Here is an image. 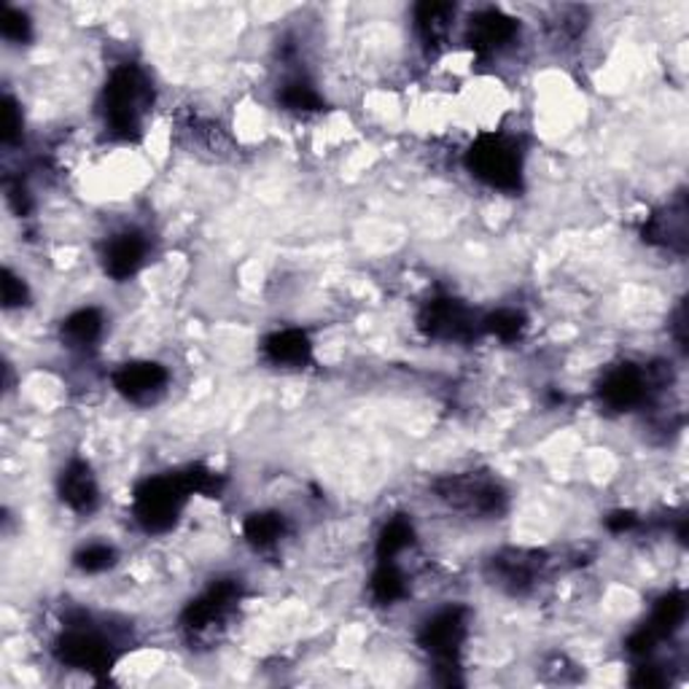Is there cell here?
Masks as SVG:
<instances>
[{
  "label": "cell",
  "mask_w": 689,
  "mask_h": 689,
  "mask_svg": "<svg viewBox=\"0 0 689 689\" xmlns=\"http://www.w3.org/2000/svg\"><path fill=\"white\" fill-rule=\"evenodd\" d=\"M154 105V87L140 65L122 63L109 73L103 94H100V114L103 127L114 140L132 143L143 136L145 114Z\"/></svg>",
  "instance_id": "6da1fadb"
},
{
  "label": "cell",
  "mask_w": 689,
  "mask_h": 689,
  "mask_svg": "<svg viewBox=\"0 0 689 689\" xmlns=\"http://www.w3.org/2000/svg\"><path fill=\"white\" fill-rule=\"evenodd\" d=\"M467 170L493 192L518 194L525 178L523 151L514 138L501 132H483L469 145Z\"/></svg>",
  "instance_id": "7a4b0ae2"
},
{
  "label": "cell",
  "mask_w": 689,
  "mask_h": 689,
  "mask_svg": "<svg viewBox=\"0 0 689 689\" xmlns=\"http://www.w3.org/2000/svg\"><path fill=\"white\" fill-rule=\"evenodd\" d=\"M192 493L194 487L189 483V474H156V477L143 480L132 493L136 523L145 534H167L170 528H176Z\"/></svg>",
  "instance_id": "3957f363"
},
{
  "label": "cell",
  "mask_w": 689,
  "mask_h": 689,
  "mask_svg": "<svg viewBox=\"0 0 689 689\" xmlns=\"http://www.w3.org/2000/svg\"><path fill=\"white\" fill-rule=\"evenodd\" d=\"M598 399L607 410L627 412L649 399V378L636 363H620L603 372L598 383Z\"/></svg>",
  "instance_id": "277c9868"
},
{
  "label": "cell",
  "mask_w": 689,
  "mask_h": 689,
  "mask_svg": "<svg viewBox=\"0 0 689 689\" xmlns=\"http://www.w3.org/2000/svg\"><path fill=\"white\" fill-rule=\"evenodd\" d=\"M149 238H145L140 229H122V232H114L105 240L103 254H100L105 276L116 280V283H125V280L136 278L140 267L149 259Z\"/></svg>",
  "instance_id": "5b68a950"
},
{
  "label": "cell",
  "mask_w": 689,
  "mask_h": 689,
  "mask_svg": "<svg viewBox=\"0 0 689 689\" xmlns=\"http://www.w3.org/2000/svg\"><path fill=\"white\" fill-rule=\"evenodd\" d=\"M520 36V22L514 16L503 14L501 9H483L472 16L467 30V41L472 52L480 58H496L507 52Z\"/></svg>",
  "instance_id": "8992f818"
},
{
  "label": "cell",
  "mask_w": 689,
  "mask_h": 689,
  "mask_svg": "<svg viewBox=\"0 0 689 689\" xmlns=\"http://www.w3.org/2000/svg\"><path fill=\"white\" fill-rule=\"evenodd\" d=\"M114 388L132 405H154L170 385V372L156 361H130L114 372Z\"/></svg>",
  "instance_id": "52a82bcc"
},
{
  "label": "cell",
  "mask_w": 689,
  "mask_h": 689,
  "mask_svg": "<svg viewBox=\"0 0 689 689\" xmlns=\"http://www.w3.org/2000/svg\"><path fill=\"white\" fill-rule=\"evenodd\" d=\"M58 493L63 503L76 514H89L100 503V485L92 467L81 458H73L58 477Z\"/></svg>",
  "instance_id": "ba28073f"
},
{
  "label": "cell",
  "mask_w": 689,
  "mask_h": 689,
  "mask_svg": "<svg viewBox=\"0 0 689 689\" xmlns=\"http://www.w3.org/2000/svg\"><path fill=\"white\" fill-rule=\"evenodd\" d=\"M261 350L280 369H305L312 358V343L302 329H278L265 340Z\"/></svg>",
  "instance_id": "9c48e42d"
},
{
  "label": "cell",
  "mask_w": 689,
  "mask_h": 689,
  "mask_svg": "<svg viewBox=\"0 0 689 689\" xmlns=\"http://www.w3.org/2000/svg\"><path fill=\"white\" fill-rule=\"evenodd\" d=\"M452 16H456V5L450 3H420L414 5V30H418L420 41L425 49H439L445 38L450 36Z\"/></svg>",
  "instance_id": "30bf717a"
},
{
  "label": "cell",
  "mask_w": 689,
  "mask_h": 689,
  "mask_svg": "<svg viewBox=\"0 0 689 689\" xmlns=\"http://www.w3.org/2000/svg\"><path fill=\"white\" fill-rule=\"evenodd\" d=\"M243 536L254 550H272L289 536V518L276 509L248 514L243 523Z\"/></svg>",
  "instance_id": "8fae6325"
},
{
  "label": "cell",
  "mask_w": 689,
  "mask_h": 689,
  "mask_svg": "<svg viewBox=\"0 0 689 689\" xmlns=\"http://www.w3.org/2000/svg\"><path fill=\"white\" fill-rule=\"evenodd\" d=\"M60 332H63V340L71 347H84L87 350V347H94L103 337L105 318L98 307H78L65 318Z\"/></svg>",
  "instance_id": "7c38bea8"
},
{
  "label": "cell",
  "mask_w": 689,
  "mask_h": 689,
  "mask_svg": "<svg viewBox=\"0 0 689 689\" xmlns=\"http://www.w3.org/2000/svg\"><path fill=\"white\" fill-rule=\"evenodd\" d=\"M278 103L291 114H318V111H323V94L318 92V87L305 73H294V76H285V81L280 84Z\"/></svg>",
  "instance_id": "4fadbf2b"
},
{
  "label": "cell",
  "mask_w": 689,
  "mask_h": 689,
  "mask_svg": "<svg viewBox=\"0 0 689 689\" xmlns=\"http://www.w3.org/2000/svg\"><path fill=\"white\" fill-rule=\"evenodd\" d=\"M414 545V525L410 518H388L374 541L378 560H399Z\"/></svg>",
  "instance_id": "5bb4252c"
},
{
  "label": "cell",
  "mask_w": 689,
  "mask_h": 689,
  "mask_svg": "<svg viewBox=\"0 0 689 689\" xmlns=\"http://www.w3.org/2000/svg\"><path fill=\"white\" fill-rule=\"evenodd\" d=\"M119 560V552L116 547L105 545V541H89L81 550L73 554V565H76L81 574H105L111 571Z\"/></svg>",
  "instance_id": "9a60e30c"
},
{
  "label": "cell",
  "mask_w": 689,
  "mask_h": 689,
  "mask_svg": "<svg viewBox=\"0 0 689 689\" xmlns=\"http://www.w3.org/2000/svg\"><path fill=\"white\" fill-rule=\"evenodd\" d=\"M525 316L514 307H501V310H493L490 316L483 318V329L493 337H498L501 343H514V340L523 337L525 332Z\"/></svg>",
  "instance_id": "2e32d148"
},
{
  "label": "cell",
  "mask_w": 689,
  "mask_h": 689,
  "mask_svg": "<svg viewBox=\"0 0 689 689\" xmlns=\"http://www.w3.org/2000/svg\"><path fill=\"white\" fill-rule=\"evenodd\" d=\"M0 33H3L5 41L11 43H27L33 36V22L30 16L22 9H14V5H5L3 16H0Z\"/></svg>",
  "instance_id": "e0dca14e"
},
{
  "label": "cell",
  "mask_w": 689,
  "mask_h": 689,
  "mask_svg": "<svg viewBox=\"0 0 689 689\" xmlns=\"http://www.w3.org/2000/svg\"><path fill=\"white\" fill-rule=\"evenodd\" d=\"M27 296H30V291H27L25 278H20L14 270H11V267H5V272H3V305H5V310L22 307L27 302Z\"/></svg>",
  "instance_id": "ac0fdd59"
},
{
  "label": "cell",
  "mask_w": 689,
  "mask_h": 689,
  "mask_svg": "<svg viewBox=\"0 0 689 689\" xmlns=\"http://www.w3.org/2000/svg\"><path fill=\"white\" fill-rule=\"evenodd\" d=\"M22 136V109L16 105L14 98H5L3 109V143L11 145L16 143V138Z\"/></svg>",
  "instance_id": "d6986e66"
}]
</instances>
